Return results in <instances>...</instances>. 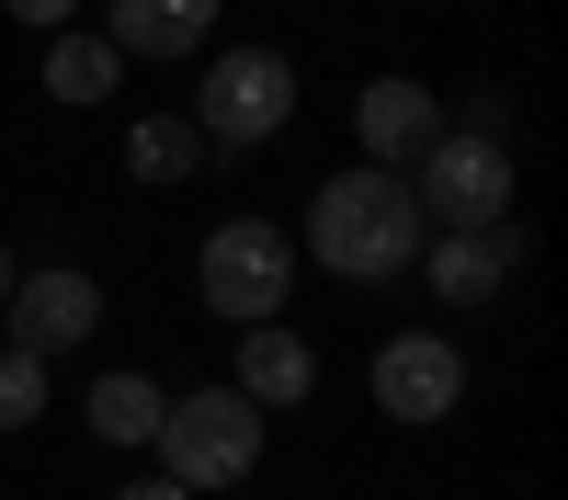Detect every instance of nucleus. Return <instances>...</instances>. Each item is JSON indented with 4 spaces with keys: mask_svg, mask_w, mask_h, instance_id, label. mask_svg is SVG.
<instances>
[{
    "mask_svg": "<svg viewBox=\"0 0 568 500\" xmlns=\"http://www.w3.org/2000/svg\"><path fill=\"white\" fill-rule=\"evenodd\" d=\"M420 205H409V182L398 171H329L318 194H307V251H318V273H342V285H387V273H409L420 262Z\"/></svg>",
    "mask_w": 568,
    "mask_h": 500,
    "instance_id": "1",
    "label": "nucleus"
},
{
    "mask_svg": "<svg viewBox=\"0 0 568 500\" xmlns=\"http://www.w3.org/2000/svg\"><path fill=\"white\" fill-rule=\"evenodd\" d=\"M251 467H262V409L227 387V376L160 409V478L171 489H240Z\"/></svg>",
    "mask_w": 568,
    "mask_h": 500,
    "instance_id": "2",
    "label": "nucleus"
},
{
    "mask_svg": "<svg viewBox=\"0 0 568 500\" xmlns=\"http://www.w3.org/2000/svg\"><path fill=\"white\" fill-rule=\"evenodd\" d=\"M296 125V58L284 45H227L205 69V103H194V136L205 149H273Z\"/></svg>",
    "mask_w": 568,
    "mask_h": 500,
    "instance_id": "3",
    "label": "nucleus"
},
{
    "mask_svg": "<svg viewBox=\"0 0 568 500\" xmlns=\"http://www.w3.org/2000/svg\"><path fill=\"white\" fill-rule=\"evenodd\" d=\"M194 285L216 318H240V330H262V318L296 296V239H284L273 216H227L205 227V251H194Z\"/></svg>",
    "mask_w": 568,
    "mask_h": 500,
    "instance_id": "4",
    "label": "nucleus"
},
{
    "mask_svg": "<svg viewBox=\"0 0 568 500\" xmlns=\"http://www.w3.org/2000/svg\"><path fill=\"white\" fill-rule=\"evenodd\" d=\"M398 182H409L420 227H500L511 216V149L500 136H466V125H444Z\"/></svg>",
    "mask_w": 568,
    "mask_h": 500,
    "instance_id": "5",
    "label": "nucleus"
},
{
    "mask_svg": "<svg viewBox=\"0 0 568 500\" xmlns=\"http://www.w3.org/2000/svg\"><path fill=\"white\" fill-rule=\"evenodd\" d=\"M455 398H466V353L444 330H398V341H375V409L409 432H433L455 421Z\"/></svg>",
    "mask_w": 568,
    "mask_h": 500,
    "instance_id": "6",
    "label": "nucleus"
},
{
    "mask_svg": "<svg viewBox=\"0 0 568 500\" xmlns=\"http://www.w3.org/2000/svg\"><path fill=\"white\" fill-rule=\"evenodd\" d=\"M0 318H12V353H69V341H91L103 330V285H91V273H12V296H0Z\"/></svg>",
    "mask_w": 568,
    "mask_h": 500,
    "instance_id": "7",
    "label": "nucleus"
},
{
    "mask_svg": "<svg viewBox=\"0 0 568 500\" xmlns=\"http://www.w3.org/2000/svg\"><path fill=\"white\" fill-rule=\"evenodd\" d=\"M511 262H524V227H433L420 239V285L444 307H489Z\"/></svg>",
    "mask_w": 568,
    "mask_h": 500,
    "instance_id": "8",
    "label": "nucleus"
},
{
    "mask_svg": "<svg viewBox=\"0 0 568 500\" xmlns=\"http://www.w3.org/2000/svg\"><path fill=\"white\" fill-rule=\"evenodd\" d=\"M353 136H364V171H409L444 136V103L420 80H364L353 91Z\"/></svg>",
    "mask_w": 568,
    "mask_h": 500,
    "instance_id": "9",
    "label": "nucleus"
},
{
    "mask_svg": "<svg viewBox=\"0 0 568 500\" xmlns=\"http://www.w3.org/2000/svg\"><path fill=\"white\" fill-rule=\"evenodd\" d=\"M227 387H240L262 421H273V409H296V398L318 387V353L284 330V318H262V330H240V376H227Z\"/></svg>",
    "mask_w": 568,
    "mask_h": 500,
    "instance_id": "10",
    "label": "nucleus"
},
{
    "mask_svg": "<svg viewBox=\"0 0 568 500\" xmlns=\"http://www.w3.org/2000/svg\"><path fill=\"white\" fill-rule=\"evenodd\" d=\"M227 0H114V58H194Z\"/></svg>",
    "mask_w": 568,
    "mask_h": 500,
    "instance_id": "11",
    "label": "nucleus"
},
{
    "mask_svg": "<svg viewBox=\"0 0 568 500\" xmlns=\"http://www.w3.org/2000/svg\"><path fill=\"white\" fill-rule=\"evenodd\" d=\"M160 409H171V387L136 376V364H114V376L91 387V432L103 443H160Z\"/></svg>",
    "mask_w": 568,
    "mask_h": 500,
    "instance_id": "12",
    "label": "nucleus"
},
{
    "mask_svg": "<svg viewBox=\"0 0 568 500\" xmlns=\"http://www.w3.org/2000/svg\"><path fill=\"white\" fill-rule=\"evenodd\" d=\"M114 80H125L114 34H45V91L58 103H114Z\"/></svg>",
    "mask_w": 568,
    "mask_h": 500,
    "instance_id": "13",
    "label": "nucleus"
},
{
    "mask_svg": "<svg viewBox=\"0 0 568 500\" xmlns=\"http://www.w3.org/2000/svg\"><path fill=\"white\" fill-rule=\"evenodd\" d=\"M125 171H136V182H194V171H205L194 114H136V125H125Z\"/></svg>",
    "mask_w": 568,
    "mask_h": 500,
    "instance_id": "14",
    "label": "nucleus"
},
{
    "mask_svg": "<svg viewBox=\"0 0 568 500\" xmlns=\"http://www.w3.org/2000/svg\"><path fill=\"white\" fill-rule=\"evenodd\" d=\"M34 409H45V364L34 353H0V432H23Z\"/></svg>",
    "mask_w": 568,
    "mask_h": 500,
    "instance_id": "15",
    "label": "nucleus"
},
{
    "mask_svg": "<svg viewBox=\"0 0 568 500\" xmlns=\"http://www.w3.org/2000/svg\"><path fill=\"white\" fill-rule=\"evenodd\" d=\"M0 12H12L23 34H69V12H80V0H0Z\"/></svg>",
    "mask_w": 568,
    "mask_h": 500,
    "instance_id": "16",
    "label": "nucleus"
},
{
    "mask_svg": "<svg viewBox=\"0 0 568 500\" xmlns=\"http://www.w3.org/2000/svg\"><path fill=\"white\" fill-rule=\"evenodd\" d=\"M114 500H194V489H171V478H125Z\"/></svg>",
    "mask_w": 568,
    "mask_h": 500,
    "instance_id": "17",
    "label": "nucleus"
},
{
    "mask_svg": "<svg viewBox=\"0 0 568 500\" xmlns=\"http://www.w3.org/2000/svg\"><path fill=\"white\" fill-rule=\"evenodd\" d=\"M0 296H12V251H0Z\"/></svg>",
    "mask_w": 568,
    "mask_h": 500,
    "instance_id": "18",
    "label": "nucleus"
}]
</instances>
